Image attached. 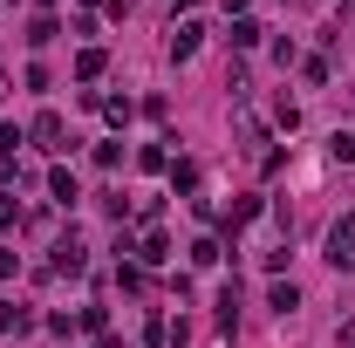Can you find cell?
Segmentation results:
<instances>
[{"label":"cell","instance_id":"7c38bea8","mask_svg":"<svg viewBox=\"0 0 355 348\" xmlns=\"http://www.w3.org/2000/svg\"><path fill=\"white\" fill-rule=\"evenodd\" d=\"M55 35H62V28H55V14H42V21H28V48H48Z\"/></svg>","mask_w":355,"mask_h":348},{"label":"cell","instance_id":"277c9868","mask_svg":"<svg viewBox=\"0 0 355 348\" xmlns=\"http://www.w3.org/2000/svg\"><path fill=\"white\" fill-rule=\"evenodd\" d=\"M48 191H55V205H62V212H69V205L83 198V184H76V171H62V164L48 171Z\"/></svg>","mask_w":355,"mask_h":348},{"label":"cell","instance_id":"8992f818","mask_svg":"<svg viewBox=\"0 0 355 348\" xmlns=\"http://www.w3.org/2000/svg\"><path fill=\"white\" fill-rule=\"evenodd\" d=\"M198 35H205V28H198V21H184V28L171 35V62H191V55H198Z\"/></svg>","mask_w":355,"mask_h":348},{"label":"cell","instance_id":"e0dca14e","mask_svg":"<svg viewBox=\"0 0 355 348\" xmlns=\"http://www.w3.org/2000/svg\"><path fill=\"white\" fill-rule=\"evenodd\" d=\"M191 266H219V239H191Z\"/></svg>","mask_w":355,"mask_h":348},{"label":"cell","instance_id":"603a6c76","mask_svg":"<svg viewBox=\"0 0 355 348\" xmlns=\"http://www.w3.org/2000/svg\"><path fill=\"white\" fill-rule=\"evenodd\" d=\"M178 7H198V0H178Z\"/></svg>","mask_w":355,"mask_h":348},{"label":"cell","instance_id":"52a82bcc","mask_svg":"<svg viewBox=\"0 0 355 348\" xmlns=\"http://www.w3.org/2000/svg\"><path fill=\"white\" fill-rule=\"evenodd\" d=\"M28 328H35V314H28V307L0 301V335H28Z\"/></svg>","mask_w":355,"mask_h":348},{"label":"cell","instance_id":"7a4b0ae2","mask_svg":"<svg viewBox=\"0 0 355 348\" xmlns=\"http://www.w3.org/2000/svg\"><path fill=\"white\" fill-rule=\"evenodd\" d=\"M48 253H55V260H48V273H83V266H89V246L76 239V232H69V239H55Z\"/></svg>","mask_w":355,"mask_h":348},{"label":"cell","instance_id":"44dd1931","mask_svg":"<svg viewBox=\"0 0 355 348\" xmlns=\"http://www.w3.org/2000/svg\"><path fill=\"white\" fill-rule=\"evenodd\" d=\"M14 273H21V253H14V246H0V280H14Z\"/></svg>","mask_w":355,"mask_h":348},{"label":"cell","instance_id":"5b68a950","mask_svg":"<svg viewBox=\"0 0 355 348\" xmlns=\"http://www.w3.org/2000/svg\"><path fill=\"white\" fill-rule=\"evenodd\" d=\"M266 307H273V314H294V307H301V287H294V280H273V287H266Z\"/></svg>","mask_w":355,"mask_h":348},{"label":"cell","instance_id":"30bf717a","mask_svg":"<svg viewBox=\"0 0 355 348\" xmlns=\"http://www.w3.org/2000/svg\"><path fill=\"white\" fill-rule=\"evenodd\" d=\"M103 69H110V55H103V48H83V55H76V76H83V82H96Z\"/></svg>","mask_w":355,"mask_h":348},{"label":"cell","instance_id":"ac0fdd59","mask_svg":"<svg viewBox=\"0 0 355 348\" xmlns=\"http://www.w3.org/2000/svg\"><path fill=\"white\" fill-rule=\"evenodd\" d=\"M301 76H308V82L321 89V82H328V62H321V55H301Z\"/></svg>","mask_w":355,"mask_h":348},{"label":"cell","instance_id":"3957f363","mask_svg":"<svg viewBox=\"0 0 355 348\" xmlns=\"http://www.w3.org/2000/svg\"><path fill=\"white\" fill-rule=\"evenodd\" d=\"M35 143H42V150H69V123H62L55 110H42V116H35Z\"/></svg>","mask_w":355,"mask_h":348},{"label":"cell","instance_id":"5bb4252c","mask_svg":"<svg viewBox=\"0 0 355 348\" xmlns=\"http://www.w3.org/2000/svg\"><path fill=\"white\" fill-rule=\"evenodd\" d=\"M328 157H335V164H355V137L335 130V137H328Z\"/></svg>","mask_w":355,"mask_h":348},{"label":"cell","instance_id":"9c48e42d","mask_svg":"<svg viewBox=\"0 0 355 348\" xmlns=\"http://www.w3.org/2000/svg\"><path fill=\"white\" fill-rule=\"evenodd\" d=\"M137 260H144V266H164V260H171V239H164V232H144V253H137Z\"/></svg>","mask_w":355,"mask_h":348},{"label":"cell","instance_id":"d6986e66","mask_svg":"<svg viewBox=\"0 0 355 348\" xmlns=\"http://www.w3.org/2000/svg\"><path fill=\"white\" fill-rule=\"evenodd\" d=\"M171 184L178 191H198V164H171Z\"/></svg>","mask_w":355,"mask_h":348},{"label":"cell","instance_id":"4fadbf2b","mask_svg":"<svg viewBox=\"0 0 355 348\" xmlns=\"http://www.w3.org/2000/svg\"><path fill=\"white\" fill-rule=\"evenodd\" d=\"M144 342H150V348H171V321H164V314H150V321H144Z\"/></svg>","mask_w":355,"mask_h":348},{"label":"cell","instance_id":"9a60e30c","mask_svg":"<svg viewBox=\"0 0 355 348\" xmlns=\"http://www.w3.org/2000/svg\"><path fill=\"white\" fill-rule=\"evenodd\" d=\"M137 164H144V171H171V157H164V143H144V150H137Z\"/></svg>","mask_w":355,"mask_h":348},{"label":"cell","instance_id":"6da1fadb","mask_svg":"<svg viewBox=\"0 0 355 348\" xmlns=\"http://www.w3.org/2000/svg\"><path fill=\"white\" fill-rule=\"evenodd\" d=\"M328 266H342V273L355 266V212H342L328 225Z\"/></svg>","mask_w":355,"mask_h":348},{"label":"cell","instance_id":"7402d4cb","mask_svg":"<svg viewBox=\"0 0 355 348\" xmlns=\"http://www.w3.org/2000/svg\"><path fill=\"white\" fill-rule=\"evenodd\" d=\"M96 348H123V342H116V335H96Z\"/></svg>","mask_w":355,"mask_h":348},{"label":"cell","instance_id":"8fae6325","mask_svg":"<svg viewBox=\"0 0 355 348\" xmlns=\"http://www.w3.org/2000/svg\"><path fill=\"white\" fill-rule=\"evenodd\" d=\"M219 328H239V287L232 280L219 287Z\"/></svg>","mask_w":355,"mask_h":348},{"label":"cell","instance_id":"ba28073f","mask_svg":"<svg viewBox=\"0 0 355 348\" xmlns=\"http://www.w3.org/2000/svg\"><path fill=\"white\" fill-rule=\"evenodd\" d=\"M260 212H266L260 198H232V212H225V232H239V225H253Z\"/></svg>","mask_w":355,"mask_h":348},{"label":"cell","instance_id":"cb8c5ba5","mask_svg":"<svg viewBox=\"0 0 355 348\" xmlns=\"http://www.w3.org/2000/svg\"><path fill=\"white\" fill-rule=\"evenodd\" d=\"M116 7H123V0H116Z\"/></svg>","mask_w":355,"mask_h":348},{"label":"cell","instance_id":"ffe728a7","mask_svg":"<svg viewBox=\"0 0 355 348\" xmlns=\"http://www.w3.org/2000/svg\"><path fill=\"white\" fill-rule=\"evenodd\" d=\"M14 225H21V205H14V198H0V232H14Z\"/></svg>","mask_w":355,"mask_h":348},{"label":"cell","instance_id":"2e32d148","mask_svg":"<svg viewBox=\"0 0 355 348\" xmlns=\"http://www.w3.org/2000/svg\"><path fill=\"white\" fill-rule=\"evenodd\" d=\"M76 328H89V335H110V314H103V307H83V314H76Z\"/></svg>","mask_w":355,"mask_h":348}]
</instances>
